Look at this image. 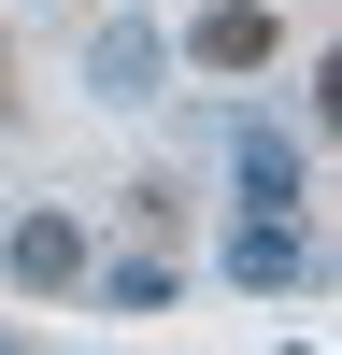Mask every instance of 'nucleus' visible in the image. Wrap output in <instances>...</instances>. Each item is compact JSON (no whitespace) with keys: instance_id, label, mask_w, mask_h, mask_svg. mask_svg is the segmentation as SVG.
<instances>
[{"instance_id":"obj_1","label":"nucleus","mask_w":342,"mask_h":355,"mask_svg":"<svg viewBox=\"0 0 342 355\" xmlns=\"http://www.w3.org/2000/svg\"><path fill=\"white\" fill-rule=\"evenodd\" d=\"M228 171H243V214H300V199H314L300 128H271V114H243V128H228Z\"/></svg>"},{"instance_id":"obj_2","label":"nucleus","mask_w":342,"mask_h":355,"mask_svg":"<svg viewBox=\"0 0 342 355\" xmlns=\"http://www.w3.org/2000/svg\"><path fill=\"white\" fill-rule=\"evenodd\" d=\"M157 71H171L157 15H100V43H86V100H157Z\"/></svg>"},{"instance_id":"obj_3","label":"nucleus","mask_w":342,"mask_h":355,"mask_svg":"<svg viewBox=\"0 0 342 355\" xmlns=\"http://www.w3.org/2000/svg\"><path fill=\"white\" fill-rule=\"evenodd\" d=\"M300 270H314L300 214H243V227H228V284H243V299H285Z\"/></svg>"},{"instance_id":"obj_4","label":"nucleus","mask_w":342,"mask_h":355,"mask_svg":"<svg viewBox=\"0 0 342 355\" xmlns=\"http://www.w3.org/2000/svg\"><path fill=\"white\" fill-rule=\"evenodd\" d=\"M0 256H15L28 299H72V284H86V227H72V214H15V227H0Z\"/></svg>"},{"instance_id":"obj_5","label":"nucleus","mask_w":342,"mask_h":355,"mask_svg":"<svg viewBox=\"0 0 342 355\" xmlns=\"http://www.w3.org/2000/svg\"><path fill=\"white\" fill-rule=\"evenodd\" d=\"M271 43H285V28H271V0H214V15L186 28V57H200V71H271Z\"/></svg>"},{"instance_id":"obj_6","label":"nucleus","mask_w":342,"mask_h":355,"mask_svg":"<svg viewBox=\"0 0 342 355\" xmlns=\"http://www.w3.org/2000/svg\"><path fill=\"white\" fill-rule=\"evenodd\" d=\"M86 284H100V313H171V242L157 256H114V270L86 256Z\"/></svg>"},{"instance_id":"obj_7","label":"nucleus","mask_w":342,"mask_h":355,"mask_svg":"<svg viewBox=\"0 0 342 355\" xmlns=\"http://www.w3.org/2000/svg\"><path fill=\"white\" fill-rule=\"evenodd\" d=\"M15 100H28V85H15V57H0V114H15Z\"/></svg>"},{"instance_id":"obj_8","label":"nucleus","mask_w":342,"mask_h":355,"mask_svg":"<svg viewBox=\"0 0 342 355\" xmlns=\"http://www.w3.org/2000/svg\"><path fill=\"white\" fill-rule=\"evenodd\" d=\"M0 355H28V341H0Z\"/></svg>"}]
</instances>
